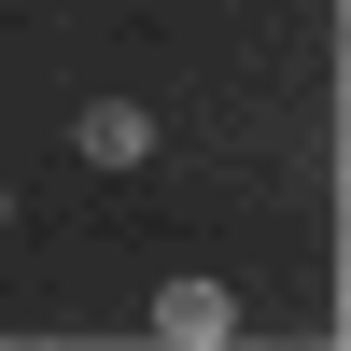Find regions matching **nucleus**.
Here are the masks:
<instances>
[{
  "instance_id": "obj_1",
  "label": "nucleus",
  "mask_w": 351,
  "mask_h": 351,
  "mask_svg": "<svg viewBox=\"0 0 351 351\" xmlns=\"http://www.w3.org/2000/svg\"><path fill=\"white\" fill-rule=\"evenodd\" d=\"M155 337L225 351V337H239V295H225V281H169V295H155Z\"/></svg>"
},
{
  "instance_id": "obj_2",
  "label": "nucleus",
  "mask_w": 351,
  "mask_h": 351,
  "mask_svg": "<svg viewBox=\"0 0 351 351\" xmlns=\"http://www.w3.org/2000/svg\"><path fill=\"white\" fill-rule=\"evenodd\" d=\"M84 169H141V155H155V112H141V99H84Z\"/></svg>"
},
{
  "instance_id": "obj_3",
  "label": "nucleus",
  "mask_w": 351,
  "mask_h": 351,
  "mask_svg": "<svg viewBox=\"0 0 351 351\" xmlns=\"http://www.w3.org/2000/svg\"><path fill=\"white\" fill-rule=\"evenodd\" d=\"M0 225H14V197H0Z\"/></svg>"
}]
</instances>
